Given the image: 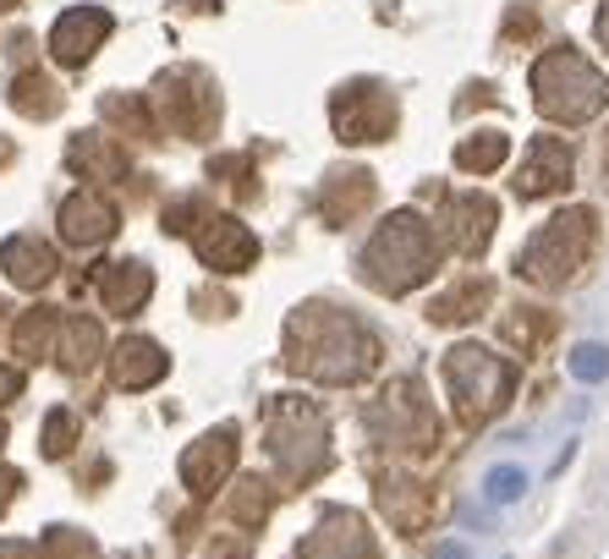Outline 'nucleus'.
Masks as SVG:
<instances>
[{"mask_svg":"<svg viewBox=\"0 0 609 559\" xmlns=\"http://www.w3.org/2000/svg\"><path fill=\"white\" fill-rule=\"evenodd\" d=\"M111 33V17L105 11H66L61 22H55V33H50V44H55V61H66V66H83L88 55H94V44Z\"/></svg>","mask_w":609,"mask_h":559,"instance_id":"nucleus-1","label":"nucleus"},{"mask_svg":"<svg viewBox=\"0 0 609 559\" xmlns=\"http://www.w3.org/2000/svg\"><path fill=\"white\" fill-rule=\"evenodd\" d=\"M522 494H527V472L522 466H511V461L489 466V477H483V499L489 505H516Z\"/></svg>","mask_w":609,"mask_h":559,"instance_id":"nucleus-2","label":"nucleus"},{"mask_svg":"<svg viewBox=\"0 0 609 559\" xmlns=\"http://www.w3.org/2000/svg\"><path fill=\"white\" fill-rule=\"evenodd\" d=\"M571 373H577L582 384H599V379H609V351H605V346H594V340H582V346L571 351Z\"/></svg>","mask_w":609,"mask_h":559,"instance_id":"nucleus-3","label":"nucleus"},{"mask_svg":"<svg viewBox=\"0 0 609 559\" xmlns=\"http://www.w3.org/2000/svg\"><path fill=\"white\" fill-rule=\"evenodd\" d=\"M434 559H466V549H461V544H440V549H434Z\"/></svg>","mask_w":609,"mask_h":559,"instance_id":"nucleus-4","label":"nucleus"}]
</instances>
